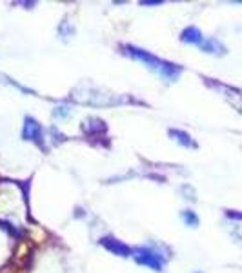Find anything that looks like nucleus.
I'll use <instances>...</instances> for the list:
<instances>
[{
  "label": "nucleus",
  "instance_id": "obj_1",
  "mask_svg": "<svg viewBox=\"0 0 242 273\" xmlns=\"http://www.w3.org/2000/svg\"><path fill=\"white\" fill-rule=\"evenodd\" d=\"M122 49L127 56H131L133 61L142 62L144 66H147L151 71H155L157 75H159L160 79H164L166 82H175L180 76V73H182V69H180L179 66L162 61V59H159V56L151 55V53L144 51V49H140V48H135V46L126 44V46H122Z\"/></svg>",
  "mask_w": 242,
  "mask_h": 273
},
{
  "label": "nucleus",
  "instance_id": "obj_2",
  "mask_svg": "<svg viewBox=\"0 0 242 273\" xmlns=\"http://www.w3.org/2000/svg\"><path fill=\"white\" fill-rule=\"evenodd\" d=\"M131 257L135 259L137 264L146 266V268L153 269V271H162L164 264H166V257L160 255L159 249L151 248V246H139V248L133 249Z\"/></svg>",
  "mask_w": 242,
  "mask_h": 273
},
{
  "label": "nucleus",
  "instance_id": "obj_3",
  "mask_svg": "<svg viewBox=\"0 0 242 273\" xmlns=\"http://www.w3.org/2000/svg\"><path fill=\"white\" fill-rule=\"evenodd\" d=\"M22 139L29 142H36L40 144V139H42V126L31 119V116H26L24 119V128H22Z\"/></svg>",
  "mask_w": 242,
  "mask_h": 273
},
{
  "label": "nucleus",
  "instance_id": "obj_4",
  "mask_svg": "<svg viewBox=\"0 0 242 273\" xmlns=\"http://www.w3.org/2000/svg\"><path fill=\"white\" fill-rule=\"evenodd\" d=\"M100 244H102L107 251L120 255V257H129V255H133V249H131L129 246H126L124 242L117 241V239H113V237H104L102 241H100Z\"/></svg>",
  "mask_w": 242,
  "mask_h": 273
},
{
  "label": "nucleus",
  "instance_id": "obj_5",
  "mask_svg": "<svg viewBox=\"0 0 242 273\" xmlns=\"http://www.w3.org/2000/svg\"><path fill=\"white\" fill-rule=\"evenodd\" d=\"M180 41L186 42V44H193V46H200V42L204 41V35L200 33L199 28H195V26H190L182 31L180 35Z\"/></svg>",
  "mask_w": 242,
  "mask_h": 273
},
{
  "label": "nucleus",
  "instance_id": "obj_6",
  "mask_svg": "<svg viewBox=\"0 0 242 273\" xmlns=\"http://www.w3.org/2000/svg\"><path fill=\"white\" fill-rule=\"evenodd\" d=\"M199 48L202 49L204 53H211V55H222V53L226 51L224 46L220 44L217 38H206V36H204V41L200 42Z\"/></svg>",
  "mask_w": 242,
  "mask_h": 273
},
{
  "label": "nucleus",
  "instance_id": "obj_7",
  "mask_svg": "<svg viewBox=\"0 0 242 273\" xmlns=\"http://www.w3.org/2000/svg\"><path fill=\"white\" fill-rule=\"evenodd\" d=\"M170 135L173 136L177 142H180L182 146H186V148H195V142L191 141V136L188 135V133L179 131V129H170Z\"/></svg>",
  "mask_w": 242,
  "mask_h": 273
},
{
  "label": "nucleus",
  "instance_id": "obj_8",
  "mask_svg": "<svg viewBox=\"0 0 242 273\" xmlns=\"http://www.w3.org/2000/svg\"><path fill=\"white\" fill-rule=\"evenodd\" d=\"M180 217H182L184 224L190 226V228H197V226H199V217H197V213H195L193 209H184Z\"/></svg>",
  "mask_w": 242,
  "mask_h": 273
},
{
  "label": "nucleus",
  "instance_id": "obj_9",
  "mask_svg": "<svg viewBox=\"0 0 242 273\" xmlns=\"http://www.w3.org/2000/svg\"><path fill=\"white\" fill-rule=\"evenodd\" d=\"M69 115H71V108L66 104H60L53 109V119H57V121H64V119H68Z\"/></svg>",
  "mask_w": 242,
  "mask_h": 273
},
{
  "label": "nucleus",
  "instance_id": "obj_10",
  "mask_svg": "<svg viewBox=\"0 0 242 273\" xmlns=\"http://www.w3.org/2000/svg\"><path fill=\"white\" fill-rule=\"evenodd\" d=\"M140 4H142V6H159L160 2H159V0H155V2H140Z\"/></svg>",
  "mask_w": 242,
  "mask_h": 273
},
{
  "label": "nucleus",
  "instance_id": "obj_11",
  "mask_svg": "<svg viewBox=\"0 0 242 273\" xmlns=\"http://www.w3.org/2000/svg\"><path fill=\"white\" fill-rule=\"evenodd\" d=\"M230 217L231 219H242V213H240V215H233V213H230Z\"/></svg>",
  "mask_w": 242,
  "mask_h": 273
}]
</instances>
